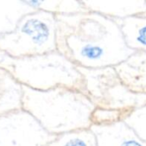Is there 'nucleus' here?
Instances as JSON below:
<instances>
[{"mask_svg": "<svg viewBox=\"0 0 146 146\" xmlns=\"http://www.w3.org/2000/svg\"><path fill=\"white\" fill-rule=\"evenodd\" d=\"M130 112L131 111L128 110H110L97 107L92 115V124L103 126L116 123L118 121H124Z\"/></svg>", "mask_w": 146, "mask_h": 146, "instance_id": "nucleus-15", "label": "nucleus"}, {"mask_svg": "<svg viewBox=\"0 0 146 146\" xmlns=\"http://www.w3.org/2000/svg\"><path fill=\"white\" fill-rule=\"evenodd\" d=\"M0 67L33 90L67 87L85 92V80L78 66L58 50L21 58L5 56Z\"/></svg>", "mask_w": 146, "mask_h": 146, "instance_id": "nucleus-3", "label": "nucleus"}, {"mask_svg": "<svg viewBox=\"0 0 146 146\" xmlns=\"http://www.w3.org/2000/svg\"><path fill=\"white\" fill-rule=\"evenodd\" d=\"M4 56H5V55H4V53H3L1 50H0V62L3 61V59L4 58Z\"/></svg>", "mask_w": 146, "mask_h": 146, "instance_id": "nucleus-17", "label": "nucleus"}, {"mask_svg": "<svg viewBox=\"0 0 146 146\" xmlns=\"http://www.w3.org/2000/svg\"><path fill=\"white\" fill-rule=\"evenodd\" d=\"M85 80V93L98 108L132 111L146 105V94L132 92L113 67H78Z\"/></svg>", "mask_w": 146, "mask_h": 146, "instance_id": "nucleus-5", "label": "nucleus"}, {"mask_svg": "<svg viewBox=\"0 0 146 146\" xmlns=\"http://www.w3.org/2000/svg\"><path fill=\"white\" fill-rule=\"evenodd\" d=\"M88 12L113 20L139 16L146 12V0H81Z\"/></svg>", "mask_w": 146, "mask_h": 146, "instance_id": "nucleus-7", "label": "nucleus"}, {"mask_svg": "<svg viewBox=\"0 0 146 146\" xmlns=\"http://www.w3.org/2000/svg\"><path fill=\"white\" fill-rule=\"evenodd\" d=\"M22 86L0 67V115L22 109Z\"/></svg>", "mask_w": 146, "mask_h": 146, "instance_id": "nucleus-10", "label": "nucleus"}, {"mask_svg": "<svg viewBox=\"0 0 146 146\" xmlns=\"http://www.w3.org/2000/svg\"><path fill=\"white\" fill-rule=\"evenodd\" d=\"M35 10L27 0H0V36L15 30L23 16Z\"/></svg>", "mask_w": 146, "mask_h": 146, "instance_id": "nucleus-11", "label": "nucleus"}, {"mask_svg": "<svg viewBox=\"0 0 146 146\" xmlns=\"http://www.w3.org/2000/svg\"><path fill=\"white\" fill-rule=\"evenodd\" d=\"M115 21L121 27L130 49L146 51V17L139 15Z\"/></svg>", "mask_w": 146, "mask_h": 146, "instance_id": "nucleus-12", "label": "nucleus"}, {"mask_svg": "<svg viewBox=\"0 0 146 146\" xmlns=\"http://www.w3.org/2000/svg\"><path fill=\"white\" fill-rule=\"evenodd\" d=\"M98 146H146L143 139L124 121L110 125H92Z\"/></svg>", "mask_w": 146, "mask_h": 146, "instance_id": "nucleus-8", "label": "nucleus"}, {"mask_svg": "<svg viewBox=\"0 0 146 146\" xmlns=\"http://www.w3.org/2000/svg\"><path fill=\"white\" fill-rule=\"evenodd\" d=\"M56 16L57 50L78 67L115 68L135 52L113 19L92 12Z\"/></svg>", "mask_w": 146, "mask_h": 146, "instance_id": "nucleus-1", "label": "nucleus"}, {"mask_svg": "<svg viewBox=\"0 0 146 146\" xmlns=\"http://www.w3.org/2000/svg\"><path fill=\"white\" fill-rule=\"evenodd\" d=\"M124 121L146 140V105L132 110Z\"/></svg>", "mask_w": 146, "mask_h": 146, "instance_id": "nucleus-16", "label": "nucleus"}, {"mask_svg": "<svg viewBox=\"0 0 146 146\" xmlns=\"http://www.w3.org/2000/svg\"><path fill=\"white\" fill-rule=\"evenodd\" d=\"M22 88V109L49 133L56 136L92 127V115L97 107L84 92L67 87L48 91Z\"/></svg>", "mask_w": 146, "mask_h": 146, "instance_id": "nucleus-2", "label": "nucleus"}, {"mask_svg": "<svg viewBox=\"0 0 146 146\" xmlns=\"http://www.w3.org/2000/svg\"><path fill=\"white\" fill-rule=\"evenodd\" d=\"M55 138L23 109L0 115V146H46Z\"/></svg>", "mask_w": 146, "mask_h": 146, "instance_id": "nucleus-6", "label": "nucleus"}, {"mask_svg": "<svg viewBox=\"0 0 146 146\" xmlns=\"http://www.w3.org/2000/svg\"><path fill=\"white\" fill-rule=\"evenodd\" d=\"M141 16H144V17H146V12H145V14H144V15H142Z\"/></svg>", "mask_w": 146, "mask_h": 146, "instance_id": "nucleus-18", "label": "nucleus"}, {"mask_svg": "<svg viewBox=\"0 0 146 146\" xmlns=\"http://www.w3.org/2000/svg\"><path fill=\"white\" fill-rule=\"evenodd\" d=\"M56 16L43 10H35L23 16L15 30L0 36V50L13 58L56 51Z\"/></svg>", "mask_w": 146, "mask_h": 146, "instance_id": "nucleus-4", "label": "nucleus"}, {"mask_svg": "<svg viewBox=\"0 0 146 146\" xmlns=\"http://www.w3.org/2000/svg\"><path fill=\"white\" fill-rule=\"evenodd\" d=\"M46 146H98L95 134L90 129L75 130L56 135Z\"/></svg>", "mask_w": 146, "mask_h": 146, "instance_id": "nucleus-14", "label": "nucleus"}, {"mask_svg": "<svg viewBox=\"0 0 146 146\" xmlns=\"http://www.w3.org/2000/svg\"><path fill=\"white\" fill-rule=\"evenodd\" d=\"M27 3L36 10H43L55 15H68L88 12L81 0H30Z\"/></svg>", "mask_w": 146, "mask_h": 146, "instance_id": "nucleus-13", "label": "nucleus"}, {"mask_svg": "<svg viewBox=\"0 0 146 146\" xmlns=\"http://www.w3.org/2000/svg\"><path fill=\"white\" fill-rule=\"evenodd\" d=\"M115 68L132 92L146 94V51H135Z\"/></svg>", "mask_w": 146, "mask_h": 146, "instance_id": "nucleus-9", "label": "nucleus"}]
</instances>
